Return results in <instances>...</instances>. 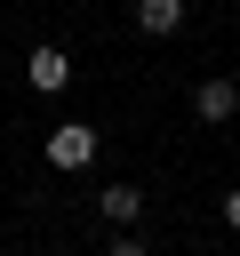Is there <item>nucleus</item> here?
Returning a JSON list of instances; mask_svg holds the SVG:
<instances>
[{
  "mask_svg": "<svg viewBox=\"0 0 240 256\" xmlns=\"http://www.w3.org/2000/svg\"><path fill=\"white\" fill-rule=\"evenodd\" d=\"M96 144H104V136H96V128H88V120H56V128H48V136H40V160H48V168H64V176H72V168H88V160H96Z\"/></svg>",
  "mask_w": 240,
  "mask_h": 256,
  "instance_id": "nucleus-1",
  "label": "nucleus"
},
{
  "mask_svg": "<svg viewBox=\"0 0 240 256\" xmlns=\"http://www.w3.org/2000/svg\"><path fill=\"white\" fill-rule=\"evenodd\" d=\"M96 216H104L112 232H136V216H144V192H136V184H104V192H96Z\"/></svg>",
  "mask_w": 240,
  "mask_h": 256,
  "instance_id": "nucleus-4",
  "label": "nucleus"
},
{
  "mask_svg": "<svg viewBox=\"0 0 240 256\" xmlns=\"http://www.w3.org/2000/svg\"><path fill=\"white\" fill-rule=\"evenodd\" d=\"M232 112H240V80H224V72H216V80H200V88H192V120L224 128Z\"/></svg>",
  "mask_w": 240,
  "mask_h": 256,
  "instance_id": "nucleus-3",
  "label": "nucleus"
},
{
  "mask_svg": "<svg viewBox=\"0 0 240 256\" xmlns=\"http://www.w3.org/2000/svg\"><path fill=\"white\" fill-rule=\"evenodd\" d=\"M136 24L160 40V32H176V24H184V0H136Z\"/></svg>",
  "mask_w": 240,
  "mask_h": 256,
  "instance_id": "nucleus-5",
  "label": "nucleus"
},
{
  "mask_svg": "<svg viewBox=\"0 0 240 256\" xmlns=\"http://www.w3.org/2000/svg\"><path fill=\"white\" fill-rule=\"evenodd\" d=\"M104 256H152V248H144V240H136V232H120V240H112V248H104Z\"/></svg>",
  "mask_w": 240,
  "mask_h": 256,
  "instance_id": "nucleus-6",
  "label": "nucleus"
},
{
  "mask_svg": "<svg viewBox=\"0 0 240 256\" xmlns=\"http://www.w3.org/2000/svg\"><path fill=\"white\" fill-rule=\"evenodd\" d=\"M24 80H32L40 96H64V88H72V56H64L56 40H40V48L24 56Z\"/></svg>",
  "mask_w": 240,
  "mask_h": 256,
  "instance_id": "nucleus-2",
  "label": "nucleus"
},
{
  "mask_svg": "<svg viewBox=\"0 0 240 256\" xmlns=\"http://www.w3.org/2000/svg\"><path fill=\"white\" fill-rule=\"evenodd\" d=\"M216 216H224V224H232V232H240V184H232V192H224V208H216Z\"/></svg>",
  "mask_w": 240,
  "mask_h": 256,
  "instance_id": "nucleus-7",
  "label": "nucleus"
}]
</instances>
